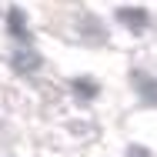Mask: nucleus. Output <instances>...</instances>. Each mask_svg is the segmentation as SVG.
<instances>
[{
	"label": "nucleus",
	"mask_w": 157,
	"mask_h": 157,
	"mask_svg": "<svg viewBox=\"0 0 157 157\" xmlns=\"http://www.w3.org/2000/svg\"><path fill=\"white\" fill-rule=\"evenodd\" d=\"M10 63H13L17 74H33V70L40 67V54L24 47V50H13V60H10Z\"/></svg>",
	"instance_id": "obj_1"
},
{
	"label": "nucleus",
	"mask_w": 157,
	"mask_h": 157,
	"mask_svg": "<svg viewBox=\"0 0 157 157\" xmlns=\"http://www.w3.org/2000/svg\"><path fill=\"white\" fill-rule=\"evenodd\" d=\"M117 17L124 20L127 27H134V30L147 27V20H151V17H147V10H140V7H121V10H117Z\"/></svg>",
	"instance_id": "obj_2"
},
{
	"label": "nucleus",
	"mask_w": 157,
	"mask_h": 157,
	"mask_svg": "<svg viewBox=\"0 0 157 157\" xmlns=\"http://www.w3.org/2000/svg\"><path fill=\"white\" fill-rule=\"evenodd\" d=\"M134 87L140 90V97H144L151 107H157V80L144 77V74H134Z\"/></svg>",
	"instance_id": "obj_3"
},
{
	"label": "nucleus",
	"mask_w": 157,
	"mask_h": 157,
	"mask_svg": "<svg viewBox=\"0 0 157 157\" xmlns=\"http://www.w3.org/2000/svg\"><path fill=\"white\" fill-rule=\"evenodd\" d=\"M10 30L17 37H27V27H24V13L20 10H10Z\"/></svg>",
	"instance_id": "obj_4"
},
{
	"label": "nucleus",
	"mask_w": 157,
	"mask_h": 157,
	"mask_svg": "<svg viewBox=\"0 0 157 157\" xmlns=\"http://www.w3.org/2000/svg\"><path fill=\"white\" fill-rule=\"evenodd\" d=\"M74 90H77L80 97H94L97 94V87L90 84V80H74Z\"/></svg>",
	"instance_id": "obj_5"
},
{
	"label": "nucleus",
	"mask_w": 157,
	"mask_h": 157,
	"mask_svg": "<svg viewBox=\"0 0 157 157\" xmlns=\"http://www.w3.org/2000/svg\"><path fill=\"white\" fill-rule=\"evenodd\" d=\"M127 157H151V151H147V147H137V144H134V147L127 151Z\"/></svg>",
	"instance_id": "obj_6"
}]
</instances>
